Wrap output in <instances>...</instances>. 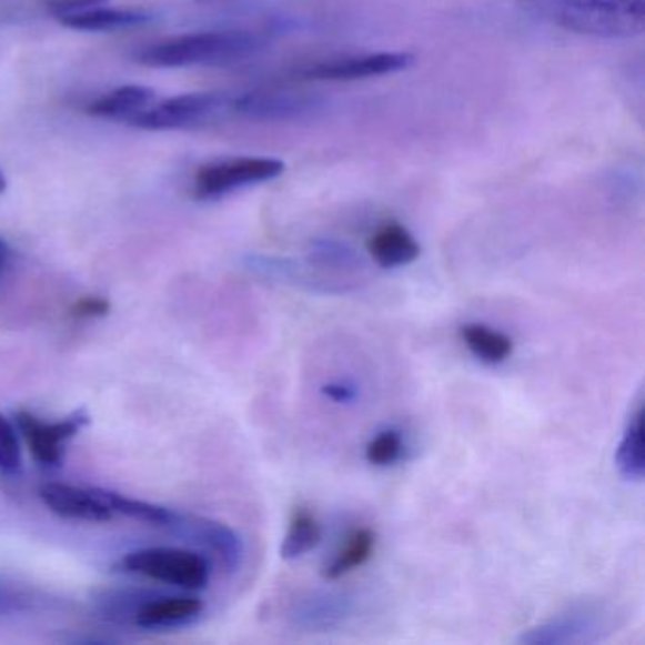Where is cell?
<instances>
[{"label":"cell","mask_w":645,"mask_h":645,"mask_svg":"<svg viewBox=\"0 0 645 645\" xmlns=\"http://www.w3.org/2000/svg\"><path fill=\"white\" fill-rule=\"evenodd\" d=\"M262 39L246 31H201L144 46L134 61L154 69L211 67L243 61L262 50Z\"/></svg>","instance_id":"cell-1"},{"label":"cell","mask_w":645,"mask_h":645,"mask_svg":"<svg viewBox=\"0 0 645 645\" xmlns=\"http://www.w3.org/2000/svg\"><path fill=\"white\" fill-rule=\"evenodd\" d=\"M556 26L596 39L625 40L645 31V0H545Z\"/></svg>","instance_id":"cell-2"},{"label":"cell","mask_w":645,"mask_h":645,"mask_svg":"<svg viewBox=\"0 0 645 645\" xmlns=\"http://www.w3.org/2000/svg\"><path fill=\"white\" fill-rule=\"evenodd\" d=\"M118 568L152 582L203 591L211 582V563L205 555L180 547H144L122 556Z\"/></svg>","instance_id":"cell-3"},{"label":"cell","mask_w":645,"mask_h":645,"mask_svg":"<svg viewBox=\"0 0 645 645\" xmlns=\"http://www.w3.org/2000/svg\"><path fill=\"white\" fill-rule=\"evenodd\" d=\"M614 609L604 602H577L553 619L528 628L518 642L526 645L594 644L614 631Z\"/></svg>","instance_id":"cell-4"},{"label":"cell","mask_w":645,"mask_h":645,"mask_svg":"<svg viewBox=\"0 0 645 645\" xmlns=\"http://www.w3.org/2000/svg\"><path fill=\"white\" fill-rule=\"evenodd\" d=\"M286 165L275 158H231L203 165L193 179L198 199H220L250 185L263 184L284 173Z\"/></svg>","instance_id":"cell-5"},{"label":"cell","mask_w":645,"mask_h":645,"mask_svg":"<svg viewBox=\"0 0 645 645\" xmlns=\"http://www.w3.org/2000/svg\"><path fill=\"white\" fill-rule=\"evenodd\" d=\"M362 601L343 591H311L295 596L288 606L286 619L301 633H333L359 617Z\"/></svg>","instance_id":"cell-6"},{"label":"cell","mask_w":645,"mask_h":645,"mask_svg":"<svg viewBox=\"0 0 645 645\" xmlns=\"http://www.w3.org/2000/svg\"><path fill=\"white\" fill-rule=\"evenodd\" d=\"M230 97L220 93H182L148 107L129 125L144 131H177L211 120L230 109Z\"/></svg>","instance_id":"cell-7"},{"label":"cell","mask_w":645,"mask_h":645,"mask_svg":"<svg viewBox=\"0 0 645 645\" xmlns=\"http://www.w3.org/2000/svg\"><path fill=\"white\" fill-rule=\"evenodd\" d=\"M88 421L90 416L83 410L56 422L42 421L27 411L16 413L18 432L26 440L32 458L44 467L59 466L63 462L64 449L69 445V441L80 434V430L88 424Z\"/></svg>","instance_id":"cell-8"},{"label":"cell","mask_w":645,"mask_h":645,"mask_svg":"<svg viewBox=\"0 0 645 645\" xmlns=\"http://www.w3.org/2000/svg\"><path fill=\"white\" fill-rule=\"evenodd\" d=\"M42 504L58 517L83 523H104L114 518L109 491L69 483H46L39 491Z\"/></svg>","instance_id":"cell-9"},{"label":"cell","mask_w":645,"mask_h":645,"mask_svg":"<svg viewBox=\"0 0 645 645\" xmlns=\"http://www.w3.org/2000/svg\"><path fill=\"white\" fill-rule=\"evenodd\" d=\"M413 63H415V58L407 52L365 53V56L311 64L308 69L300 71V74L308 80H322V82H351V80H365V78L386 77V74L407 71Z\"/></svg>","instance_id":"cell-10"},{"label":"cell","mask_w":645,"mask_h":645,"mask_svg":"<svg viewBox=\"0 0 645 645\" xmlns=\"http://www.w3.org/2000/svg\"><path fill=\"white\" fill-rule=\"evenodd\" d=\"M244 265L250 273L265 279V281L281 282V284H290V286L303 288L308 292L314 294H349L354 290L349 282L332 279V276L322 275L320 271L313 269V265H301V263L292 262L288 258L273 256H254L244 258Z\"/></svg>","instance_id":"cell-11"},{"label":"cell","mask_w":645,"mask_h":645,"mask_svg":"<svg viewBox=\"0 0 645 645\" xmlns=\"http://www.w3.org/2000/svg\"><path fill=\"white\" fill-rule=\"evenodd\" d=\"M230 109L235 114L258 122H286L300 120L322 109L316 97L288 91H250L231 99Z\"/></svg>","instance_id":"cell-12"},{"label":"cell","mask_w":645,"mask_h":645,"mask_svg":"<svg viewBox=\"0 0 645 645\" xmlns=\"http://www.w3.org/2000/svg\"><path fill=\"white\" fill-rule=\"evenodd\" d=\"M203 609V601L193 594L154 596L137 606L133 623L147 631H171L192 625L201 617Z\"/></svg>","instance_id":"cell-13"},{"label":"cell","mask_w":645,"mask_h":645,"mask_svg":"<svg viewBox=\"0 0 645 645\" xmlns=\"http://www.w3.org/2000/svg\"><path fill=\"white\" fill-rule=\"evenodd\" d=\"M371 258L384 269L403 268L421 256V244L400 224L379 228L367 243Z\"/></svg>","instance_id":"cell-14"},{"label":"cell","mask_w":645,"mask_h":645,"mask_svg":"<svg viewBox=\"0 0 645 645\" xmlns=\"http://www.w3.org/2000/svg\"><path fill=\"white\" fill-rule=\"evenodd\" d=\"M155 103V91L147 85H120L115 90L104 93L88 104V114L104 120H125L131 122L133 118L144 112L148 107Z\"/></svg>","instance_id":"cell-15"},{"label":"cell","mask_w":645,"mask_h":645,"mask_svg":"<svg viewBox=\"0 0 645 645\" xmlns=\"http://www.w3.org/2000/svg\"><path fill=\"white\" fill-rule=\"evenodd\" d=\"M152 20L150 13L142 10H129V8L104 7L91 8L85 12L71 13L59 18V23L72 29V31L85 32H114L133 27L144 26Z\"/></svg>","instance_id":"cell-16"},{"label":"cell","mask_w":645,"mask_h":645,"mask_svg":"<svg viewBox=\"0 0 645 645\" xmlns=\"http://www.w3.org/2000/svg\"><path fill=\"white\" fill-rule=\"evenodd\" d=\"M177 526L195 537L199 543H203L206 550H211L225 564V568H239L241 558H243V542L235 532L231 531L230 526L214 523V521H203V518L193 521V523H185L184 518V524H182V517Z\"/></svg>","instance_id":"cell-17"},{"label":"cell","mask_w":645,"mask_h":645,"mask_svg":"<svg viewBox=\"0 0 645 645\" xmlns=\"http://www.w3.org/2000/svg\"><path fill=\"white\" fill-rule=\"evenodd\" d=\"M615 462L626 481L639 483L644 480V405L642 403H638V407L626 422L625 434L621 437Z\"/></svg>","instance_id":"cell-18"},{"label":"cell","mask_w":645,"mask_h":645,"mask_svg":"<svg viewBox=\"0 0 645 645\" xmlns=\"http://www.w3.org/2000/svg\"><path fill=\"white\" fill-rule=\"evenodd\" d=\"M461 335L473 356L485 364H502L512 356L513 341L505 333L483 324H466L462 326Z\"/></svg>","instance_id":"cell-19"},{"label":"cell","mask_w":645,"mask_h":645,"mask_svg":"<svg viewBox=\"0 0 645 645\" xmlns=\"http://www.w3.org/2000/svg\"><path fill=\"white\" fill-rule=\"evenodd\" d=\"M373 550H375V534L370 528H360L351 534V537L346 540L345 547L339 551L322 574L332 582L339 580L352 570L360 568L362 564L367 563L373 555Z\"/></svg>","instance_id":"cell-20"},{"label":"cell","mask_w":645,"mask_h":645,"mask_svg":"<svg viewBox=\"0 0 645 645\" xmlns=\"http://www.w3.org/2000/svg\"><path fill=\"white\" fill-rule=\"evenodd\" d=\"M320 540L322 531L316 518L305 510H298L288 526L286 537L281 545V556L284 561H298L308 555L309 551H313Z\"/></svg>","instance_id":"cell-21"},{"label":"cell","mask_w":645,"mask_h":645,"mask_svg":"<svg viewBox=\"0 0 645 645\" xmlns=\"http://www.w3.org/2000/svg\"><path fill=\"white\" fill-rule=\"evenodd\" d=\"M309 260L316 269H339L354 271L362 268V258L349 244L333 239H316L309 249Z\"/></svg>","instance_id":"cell-22"},{"label":"cell","mask_w":645,"mask_h":645,"mask_svg":"<svg viewBox=\"0 0 645 645\" xmlns=\"http://www.w3.org/2000/svg\"><path fill=\"white\" fill-rule=\"evenodd\" d=\"M403 454L402 434L396 430H384L381 434L371 440L365 449V458L373 466L384 467L396 464Z\"/></svg>","instance_id":"cell-23"},{"label":"cell","mask_w":645,"mask_h":645,"mask_svg":"<svg viewBox=\"0 0 645 645\" xmlns=\"http://www.w3.org/2000/svg\"><path fill=\"white\" fill-rule=\"evenodd\" d=\"M21 467V441L16 422L0 415V472L13 473Z\"/></svg>","instance_id":"cell-24"},{"label":"cell","mask_w":645,"mask_h":645,"mask_svg":"<svg viewBox=\"0 0 645 645\" xmlns=\"http://www.w3.org/2000/svg\"><path fill=\"white\" fill-rule=\"evenodd\" d=\"M110 0H50L48 2V12L52 13L56 20L71 13L85 12L91 8L104 7Z\"/></svg>","instance_id":"cell-25"},{"label":"cell","mask_w":645,"mask_h":645,"mask_svg":"<svg viewBox=\"0 0 645 645\" xmlns=\"http://www.w3.org/2000/svg\"><path fill=\"white\" fill-rule=\"evenodd\" d=\"M109 311V301L91 295V298H82V300L77 301L74 308L71 309V314L74 319H97V316H104Z\"/></svg>","instance_id":"cell-26"},{"label":"cell","mask_w":645,"mask_h":645,"mask_svg":"<svg viewBox=\"0 0 645 645\" xmlns=\"http://www.w3.org/2000/svg\"><path fill=\"white\" fill-rule=\"evenodd\" d=\"M322 394L330 397L332 402L335 403H352L356 397H359V390L352 383H343V381H337V383H330L322 389Z\"/></svg>","instance_id":"cell-27"},{"label":"cell","mask_w":645,"mask_h":645,"mask_svg":"<svg viewBox=\"0 0 645 645\" xmlns=\"http://www.w3.org/2000/svg\"><path fill=\"white\" fill-rule=\"evenodd\" d=\"M10 262H12V246L4 236H0V276L7 273Z\"/></svg>","instance_id":"cell-28"},{"label":"cell","mask_w":645,"mask_h":645,"mask_svg":"<svg viewBox=\"0 0 645 645\" xmlns=\"http://www.w3.org/2000/svg\"><path fill=\"white\" fill-rule=\"evenodd\" d=\"M7 177H4V173H2V169H0V193L4 192V190H7Z\"/></svg>","instance_id":"cell-29"}]
</instances>
